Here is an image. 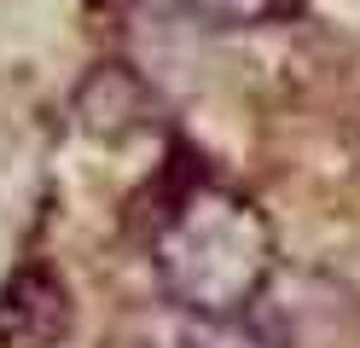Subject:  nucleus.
<instances>
[{
    "mask_svg": "<svg viewBox=\"0 0 360 348\" xmlns=\"http://www.w3.org/2000/svg\"><path fill=\"white\" fill-rule=\"evenodd\" d=\"M274 226L238 186L180 174L151 226V273L180 314H244L274 285Z\"/></svg>",
    "mask_w": 360,
    "mask_h": 348,
    "instance_id": "obj_1",
    "label": "nucleus"
},
{
    "mask_svg": "<svg viewBox=\"0 0 360 348\" xmlns=\"http://www.w3.org/2000/svg\"><path fill=\"white\" fill-rule=\"evenodd\" d=\"M157 116H163V105H157L151 82L134 64H94L76 87V122H82V134L105 139V146L151 134Z\"/></svg>",
    "mask_w": 360,
    "mask_h": 348,
    "instance_id": "obj_2",
    "label": "nucleus"
},
{
    "mask_svg": "<svg viewBox=\"0 0 360 348\" xmlns=\"http://www.w3.org/2000/svg\"><path fill=\"white\" fill-rule=\"evenodd\" d=\"M70 319V290L47 267H24L0 285V348H53Z\"/></svg>",
    "mask_w": 360,
    "mask_h": 348,
    "instance_id": "obj_3",
    "label": "nucleus"
},
{
    "mask_svg": "<svg viewBox=\"0 0 360 348\" xmlns=\"http://www.w3.org/2000/svg\"><path fill=\"white\" fill-rule=\"evenodd\" d=\"M174 348H290V342L244 308V314H186Z\"/></svg>",
    "mask_w": 360,
    "mask_h": 348,
    "instance_id": "obj_4",
    "label": "nucleus"
},
{
    "mask_svg": "<svg viewBox=\"0 0 360 348\" xmlns=\"http://www.w3.org/2000/svg\"><path fill=\"white\" fill-rule=\"evenodd\" d=\"M180 6L210 30H267V23H290L308 0H180Z\"/></svg>",
    "mask_w": 360,
    "mask_h": 348,
    "instance_id": "obj_5",
    "label": "nucleus"
},
{
    "mask_svg": "<svg viewBox=\"0 0 360 348\" xmlns=\"http://www.w3.org/2000/svg\"><path fill=\"white\" fill-rule=\"evenodd\" d=\"M110 348H151V342H110Z\"/></svg>",
    "mask_w": 360,
    "mask_h": 348,
    "instance_id": "obj_6",
    "label": "nucleus"
}]
</instances>
